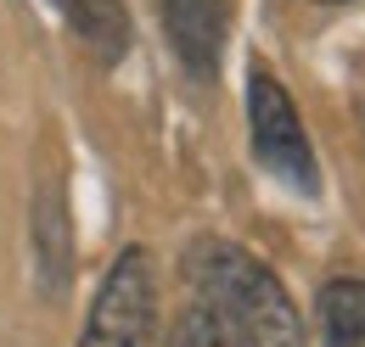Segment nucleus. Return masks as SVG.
Here are the masks:
<instances>
[{"label":"nucleus","instance_id":"39448f33","mask_svg":"<svg viewBox=\"0 0 365 347\" xmlns=\"http://www.w3.org/2000/svg\"><path fill=\"white\" fill-rule=\"evenodd\" d=\"M51 6L68 17V28L91 45L101 62H118L130 50V11H124V0H51Z\"/></svg>","mask_w":365,"mask_h":347},{"label":"nucleus","instance_id":"20e7f679","mask_svg":"<svg viewBox=\"0 0 365 347\" xmlns=\"http://www.w3.org/2000/svg\"><path fill=\"white\" fill-rule=\"evenodd\" d=\"M163 34L191 79H214L230 34V0H163Z\"/></svg>","mask_w":365,"mask_h":347},{"label":"nucleus","instance_id":"f257e3e1","mask_svg":"<svg viewBox=\"0 0 365 347\" xmlns=\"http://www.w3.org/2000/svg\"><path fill=\"white\" fill-rule=\"evenodd\" d=\"M185 286L197 303L230 319L247 336V347H304V314L292 308L287 286L236 241H220V235L197 241L185 252Z\"/></svg>","mask_w":365,"mask_h":347},{"label":"nucleus","instance_id":"1a4fd4ad","mask_svg":"<svg viewBox=\"0 0 365 347\" xmlns=\"http://www.w3.org/2000/svg\"><path fill=\"white\" fill-rule=\"evenodd\" d=\"M320 6H343V0H320Z\"/></svg>","mask_w":365,"mask_h":347},{"label":"nucleus","instance_id":"0eeeda50","mask_svg":"<svg viewBox=\"0 0 365 347\" xmlns=\"http://www.w3.org/2000/svg\"><path fill=\"white\" fill-rule=\"evenodd\" d=\"M169 347H247V336H242L230 319H220L208 303H191L180 314V325H175Z\"/></svg>","mask_w":365,"mask_h":347},{"label":"nucleus","instance_id":"7ed1b4c3","mask_svg":"<svg viewBox=\"0 0 365 347\" xmlns=\"http://www.w3.org/2000/svg\"><path fill=\"white\" fill-rule=\"evenodd\" d=\"M247 134H253V157L281 185H292L298 196L320 191V169H315V151H309V134L298 124V107L270 73L247 79Z\"/></svg>","mask_w":365,"mask_h":347},{"label":"nucleus","instance_id":"6e6552de","mask_svg":"<svg viewBox=\"0 0 365 347\" xmlns=\"http://www.w3.org/2000/svg\"><path fill=\"white\" fill-rule=\"evenodd\" d=\"M40 258H46V292H62V280H68V218H62L56 196L40 202Z\"/></svg>","mask_w":365,"mask_h":347},{"label":"nucleus","instance_id":"f03ea898","mask_svg":"<svg viewBox=\"0 0 365 347\" xmlns=\"http://www.w3.org/2000/svg\"><path fill=\"white\" fill-rule=\"evenodd\" d=\"M152 331H158V274L152 258L130 247L107 269L91 319L79 331V347H152Z\"/></svg>","mask_w":365,"mask_h":347},{"label":"nucleus","instance_id":"423d86ee","mask_svg":"<svg viewBox=\"0 0 365 347\" xmlns=\"http://www.w3.org/2000/svg\"><path fill=\"white\" fill-rule=\"evenodd\" d=\"M320 331H326V347H365V286L360 280H331L320 292Z\"/></svg>","mask_w":365,"mask_h":347}]
</instances>
